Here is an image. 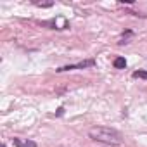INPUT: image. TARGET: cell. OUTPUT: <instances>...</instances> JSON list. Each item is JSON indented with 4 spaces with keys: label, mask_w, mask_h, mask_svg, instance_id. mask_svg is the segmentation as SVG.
<instances>
[{
    "label": "cell",
    "mask_w": 147,
    "mask_h": 147,
    "mask_svg": "<svg viewBox=\"0 0 147 147\" xmlns=\"http://www.w3.org/2000/svg\"><path fill=\"white\" fill-rule=\"evenodd\" d=\"M35 5H38V7H52L54 4L52 2H33Z\"/></svg>",
    "instance_id": "8"
},
{
    "label": "cell",
    "mask_w": 147,
    "mask_h": 147,
    "mask_svg": "<svg viewBox=\"0 0 147 147\" xmlns=\"http://www.w3.org/2000/svg\"><path fill=\"white\" fill-rule=\"evenodd\" d=\"M14 145L16 147H38L35 140H30V138H19V137H14L12 138Z\"/></svg>",
    "instance_id": "4"
},
{
    "label": "cell",
    "mask_w": 147,
    "mask_h": 147,
    "mask_svg": "<svg viewBox=\"0 0 147 147\" xmlns=\"http://www.w3.org/2000/svg\"><path fill=\"white\" fill-rule=\"evenodd\" d=\"M62 113H64V109H62V107H59V109H57V116H61Z\"/></svg>",
    "instance_id": "9"
},
{
    "label": "cell",
    "mask_w": 147,
    "mask_h": 147,
    "mask_svg": "<svg viewBox=\"0 0 147 147\" xmlns=\"http://www.w3.org/2000/svg\"><path fill=\"white\" fill-rule=\"evenodd\" d=\"M95 64H97V62H95V59H85V61L76 62V64L61 66V67H57L55 71H57V73H64V71H75V69H87V67H94Z\"/></svg>",
    "instance_id": "2"
},
{
    "label": "cell",
    "mask_w": 147,
    "mask_h": 147,
    "mask_svg": "<svg viewBox=\"0 0 147 147\" xmlns=\"http://www.w3.org/2000/svg\"><path fill=\"white\" fill-rule=\"evenodd\" d=\"M2 147H7V145H5V144H2Z\"/></svg>",
    "instance_id": "10"
},
{
    "label": "cell",
    "mask_w": 147,
    "mask_h": 147,
    "mask_svg": "<svg viewBox=\"0 0 147 147\" xmlns=\"http://www.w3.org/2000/svg\"><path fill=\"white\" fill-rule=\"evenodd\" d=\"M113 66H114L116 69H125V67H126V59H125V57H116L114 62H113Z\"/></svg>",
    "instance_id": "5"
},
{
    "label": "cell",
    "mask_w": 147,
    "mask_h": 147,
    "mask_svg": "<svg viewBox=\"0 0 147 147\" xmlns=\"http://www.w3.org/2000/svg\"><path fill=\"white\" fill-rule=\"evenodd\" d=\"M133 78H140V80H147V71H144V69H137V71H133V75H131Z\"/></svg>",
    "instance_id": "6"
},
{
    "label": "cell",
    "mask_w": 147,
    "mask_h": 147,
    "mask_svg": "<svg viewBox=\"0 0 147 147\" xmlns=\"http://www.w3.org/2000/svg\"><path fill=\"white\" fill-rule=\"evenodd\" d=\"M40 24L42 26H49L50 30H66V28H69V23L64 18H55V19H50V21H43Z\"/></svg>",
    "instance_id": "3"
},
{
    "label": "cell",
    "mask_w": 147,
    "mask_h": 147,
    "mask_svg": "<svg viewBox=\"0 0 147 147\" xmlns=\"http://www.w3.org/2000/svg\"><path fill=\"white\" fill-rule=\"evenodd\" d=\"M88 137L97 144H104V145H111V147L123 144V135L111 126H92L88 130Z\"/></svg>",
    "instance_id": "1"
},
{
    "label": "cell",
    "mask_w": 147,
    "mask_h": 147,
    "mask_svg": "<svg viewBox=\"0 0 147 147\" xmlns=\"http://www.w3.org/2000/svg\"><path fill=\"white\" fill-rule=\"evenodd\" d=\"M131 35H133V33H131L130 30H128V31H125V33L121 35V38H119V42H118V43H119V45H123V43H128V38H130Z\"/></svg>",
    "instance_id": "7"
}]
</instances>
